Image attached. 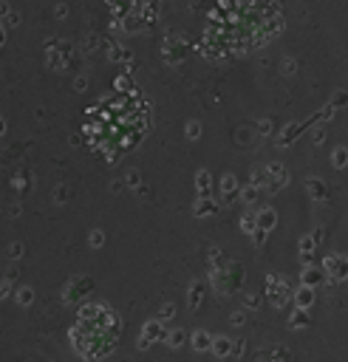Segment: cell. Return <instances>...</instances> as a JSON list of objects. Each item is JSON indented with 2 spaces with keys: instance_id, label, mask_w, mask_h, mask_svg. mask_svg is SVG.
<instances>
[{
  "instance_id": "1",
  "label": "cell",
  "mask_w": 348,
  "mask_h": 362,
  "mask_svg": "<svg viewBox=\"0 0 348 362\" xmlns=\"http://www.w3.org/2000/svg\"><path fill=\"white\" fill-rule=\"evenodd\" d=\"M91 119H94L91 136L96 139V145L108 153H116L139 139L142 127L147 124V105H142L133 96H125L96 108Z\"/></svg>"
}]
</instances>
